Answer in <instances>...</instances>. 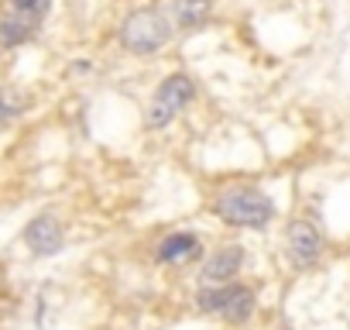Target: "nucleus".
I'll return each instance as SVG.
<instances>
[{"label":"nucleus","mask_w":350,"mask_h":330,"mask_svg":"<svg viewBox=\"0 0 350 330\" xmlns=\"http://www.w3.org/2000/svg\"><path fill=\"white\" fill-rule=\"evenodd\" d=\"M189 100H193V79H186V76H168V79L158 86V93H154V100H151V107H148V117H144L148 127H165Z\"/></svg>","instance_id":"20e7f679"},{"label":"nucleus","mask_w":350,"mask_h":330,"mask_svg":"<svg viewBox=\"0 0 350 330\" xmlns=\"http://www.w3.org/2000/svg\"><path fill=\"white\" fill-rule=\"evenodd\" d=\"M21 114V103L14 100V93H8V90H0V124H8V120H14Z\"/></svg>","instance_id":"9b49d317"},{"label":"nucleus","mask_w":350,"mask_h":330,"mask_svg":"<svg viewBox=\"0 0 350 330\" xmlns=\"http://www.w3.org/2000/svg\"><path fill=\"white\" fill-rule=\"evenodd\" d=\"M196 255H200V241H196L193 234H172V238H165L161 248H158V258L168 262V265L193 262Z\"/></svg>","instance_id":"1a4fd4ad"},{"label":"nucleus","mask_w":350,"mask_h":330,"mask_svg":"<svg viewBox=\"0 0 350 330\" xmlns=\"http://www.w3.org/2000/svg\"><path fill=\"white\" fill-rule=\"evenodd\" d=\"M52 0H8V14L0 18V45H21L35 35L42 18L49 14Z\"/></svg>","instance_id":"7ed1b4c3"},{"label":"nucleus","mask_w":350,"mask_h":330,"mask_svg":"<svg viewBox=\"0 0 350 330\" xmlns=\"http://www.w3.org/2000/svg\"><path fill=\"white\" fill-rule=\"evenodd\" d=\"M0 275H4V268H0Z\"/></svg>","instance_id":"f8f14e48"},{"label":"nucleus","mask_w":350,"mask_h":330,"mask_svg":"<svg viewBox=\"0 0 350 330\" xmlns=\"http://www.w3.org/2000/svg\"><path fill=\"white\" fill-rule=\"evenodd\" d=\"M241 262H244V255H241V248H237V244H230V248H220V251H217V255L206 262V268H203V279H206V282H227L230 275H237Z\"/></svg>","instance_id":"6e6552de"},{"label":"nucleus","mask_w":350,"mask_h":330,"mask_svg":"<svg viewBox=\"0 0 350 330\" xmlns=\"http://www.w3.org/2000/svg\"><path fill=\"white\" fill-rule=\"evenodd\" d=\"M217 214L234 227H265L275 217V203L261 190H227L217 200Z\"/></svg>","instance_id":"f03ea898"},{"label":"nucleus","mask_w":350,"mask_h":330,"mask_svg":"<svg viewBox=\"0 0 350 330\" xmlns=\"http://www.w3.org/2000/svg\"><path fill=\"white\" fill-rule=\"evenodd\" d=\"M319 251H323L319 231H316L309 220H295V224L288 227V255H292V262H295L299 268H309V265L319 258Z\"/></svg>","instance_id":"423d86ee"},{"label":"nucleus","mask_w":350,"mask_h":330,"mask_svg":"<svg viewBox=\"0 0 350 330\" xmlns=\"http://www.w3.org/2000/svg\"><path fill=\"white\" fill-rule=\"evenodd\" d=\"M168 38H172V25H168V18H165L161 11H154V8L134 11V14L124 21V28H120L124 49H127V52H137V55L158 52L161 45H168Z\"/></svg>","instance_id":"f257e3e1"},{"label":"nucleus","mask_w":350,"mask_h":330,"mask_svg":"<svg viewBox=\"0 0 350 330\" xmlns=\"http://www.w3.org/2000/svg\"><path fill=\"white\" fill-rule=\"evenodd\" d=\"M210 18V0H175V21L179 28L193 31Z\"/></svg>","instance_id":"9d476101"},{"label":"nucleus","mask_w":350,"mask_h":330,"mask_svg":"<svg viewBox=\"0 0 350 330\" xmlns=\"http://www.w3.org/2000/svg\"><path fill=\"white\" fill-rule=\"evenodd\" d=\"M25 241L35 255H55V251H62V227L55 217H38L28 224Z\"/></svg>","instance_id":"0eeeda50"},{"label":"nucleus","mask_w":350,"mask_h":330,"mask_svg":"<svg viewBox=\"0 0 350 330\" xmlns=\"http://www.w3.org/2000/svg\"><path fill=\"white\" fill-rule=\"evenodd\" d=\"M200 306L206 313H220L224 320H247L251 309H254V292L244 289V285H224V289H206L200 292Z\"/></svg>","instance_id":"39448f33"}]
</instances>
